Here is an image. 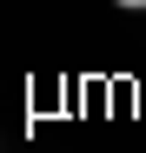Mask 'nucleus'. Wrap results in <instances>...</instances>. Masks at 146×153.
Wrapping results in <instances>:
<instances>
[{
    "label": "nucleus",
    "mask_w": 146,
    "mask_h": 153,
    "mask_svg": "<svg viewBox=\"0 0 146 153\" xmlns=\"http://www.w3.org/2000/svg\"><path fill=\"white\" fill-rule=\"evenodd\" d=\"M113 7H126V13H146V0H113Z\"/></svg>",
    "instance_id": "1"
}]
</instances>
